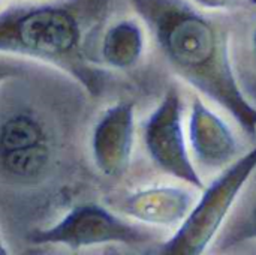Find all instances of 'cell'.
I'll list each match as a JSON object with an SVG mask.
<instances>
[{
	"label": "cell",
	"mask_w": 256,
	"mask_h": 255,
	"mask_svg": "<svg viewBox=\"0 0 256 255\" xmlns=\"http://www.w3.org/2000/svg\"><path fill=\"white\" fill-rule=\"evenodd\" d=\"M110 6L111 0H58L8 8L0 12V53L51 63L99 96L106 75L93 44Z\"/></svg>",
	"instance_id": "cell-1"
},
{
	"label": "cell",
	"mask_w": 256,
	"mask_h": 255,
	"mask_svg": "<svg viewBox=\"0 0 256 255\" xmlns=\"http://www.w3.org/2000/svg\"><path fill=\"white\" fill-rule=\"evenodd\" d=\"M150 26L172 69L222 105L250 135H256V107L234 75L222 32L180 0H132Z\"/></svg>",
	"instance_id": "cell-2"
},
{
	"label": "cell",
	"mask_w": 256,
	"mask_h": 255,
	"mask_svg": "<svg viewBox=\"0 0 256 255\" xmlns=\"http://www.w3.org/2000/svg\"><path fill=\"white\" fill-rule=\"evenodd\" d=\"M255 170L256 146L228 165L208 188H204L196 206L184 218L177 233L159 246L158 254L198 255L206 251Z\"/></svg>",
	"instance_id": "cell-3"
},
{
	"label": "cell",
	"mask_w": 256,
	"mask_h": 255,
	"mask_svg": "<svg viewBox=\"0 0 256 255\" xmlns=\"http://www.w3.org/2000/svg\"><path fill=\"white\" fill-rule=\"evenodd\" d=\"M156 237V231L126 222L105 207L88 203L74 207L52 227L33 231L27 240L36 246L62 245L76 251L105 243L144 245Z\"/></svg>",
	"instance_id": "cell-4"
},
{
	"label": "cell",
	"mask_w": 256,
	"mask_h": 255,
	"mask_svg": "<svg viewBox=\"0 0 256 255\" xmlns=\"http://www.w3.org/2000/svg\"><path fill=\"white\" fill-rule=\"evenodd\" d=\"M144 141L153 162L165 173L204 189L188 153L183 131V105L176 87H170L144 126Z\"/></svg>",
	"instance_id": "cell-5"
},
{
	"label": "cell",
	"mask_w": 256,
	"mask_h": 255,
	"mask_svg": "<svg viewBox=\"0 0 256 255\" xmlns=\"http://www.w3.org/2000/svg\"><path fill=\"white\" fill-rule=\"evenodd\" d=\"M134 135V102H118L99 117L92 134V155L102 174L120 177L128 170Z\"/></svg>",
	"instance_id": "cell-6"
},
{
	"label": "cell",
	"mask_w": 256,
	"mask_h": 255,
	"mask_svg": "<svg viewBox=\"0 0 256 255\" xmlns=\"http://www.w3.org/2000/svg\"><path fill=\"white\" fill-rule=\"evenodd\" d=\"M50 150L40 123L24 114L8 119L0 128V162L16 177H34L48 162Z\"/></svg>",
	"instance_id": "cell-7"
},
{
	"label": "cell",
	"mask_w": 256,
	"mask_h": 255,
	"mask_svg": "<svg viewBox=\"0 0 256 255\" xmlns=\"http://www.w3.org/2000/svg\"><path fill=\"white\" fill-rule=\"evenodd\" d=\"M190 146L198 162L208 168L224 167L237 155L234 135L200 98H194L192 102Z\"/></svg>",
	"instance_id": "cell-8"
},
{
	"label": "cell",
	"mask_w": 256,
	"mask_h": 255,
	"mask_svg": "<svg viewBox=\"0 0 256 255\" xmlns=\"http://www.w3.org/2000/svg\"><path fill=\"white\" fill-rule=\"evenodd\" d=\"M194 197L180 188H153L132 194L123 201V212L156 225H171L184 219L192 207Z\"/></svg>",
	"instance_id": "cell-9"
},
{
	"label": "cell",
	"mask_w": 256,
	"mask_h": 255,
	"mask_svg": "<svg viewBox=\"0 0 256 255\" xmlns=\"http://www.w3.org/2000/svg\"><path fill=\"white\" fill-rule=\"evenodd\" d=\"M142 32L134 21H120L108 29L102 39V60L116 69L134 66L142 53Z\"/></svg>",
	"instance_id": "cell-10"
},
{
	"label": "cell",
	"mask_w": 256,
	"mask_h": 255,
	"mask_svg": "<svg viewBox=\"0 0 256 255\" xmlns=\"http://www.w3.org/2000/svg\"><path fill=\"white\" fill-rule=\"evenodd\" d=\"M250 240H256V189L254 195L238 210L236 218L228 224L219 246L222 249H230Z\"/></svg>",
	"instance_id": "cell-11"
},
{
	"label": "cell",
	"mask_w": 256,
	"mask_h": 255,
	"mask_svg": "<svg viewBox=\"0 0 256 255\" xmlns=\"http://www.w3.org/2000/svg\"><path fill=\"white\" fill-rule=\"evenodd\" d=\"M20 74H21V66L18 63L0 59V83H3L9 78L18 77Z\"/></svg>",
	"instance_id": "cell-12"
},
{
	"label": "cell",
	"mask_w": 256,
	"mask_h": 255,
	"mask_svg": "<svg viewBox=\"0 0 256 255\" xmlns=\"http://www.w3.org/2000/svg\"><path fill=\"white\" fill-rule=\"evenodd\" d=\"M6 254H8V248L4 246L3 239H2V236H0V255H6Z\"/></svg>",
	"instance_id": "cell-13"
},
{
	"label": "cell",
	"mask_w": 256,
	"mask_h": 255,
	"mask_svg": "<svg viewBox=\"0 0 256 255\" xmlns=\"http://www.w3.org/2000/svg\"><path fill=\"white\" fill-rule=\"evenodd\" d=\"M255 51H256V33H255Z\"/></svg>",
	"instance_id": "cell-14"
}]
</instances>
